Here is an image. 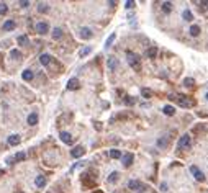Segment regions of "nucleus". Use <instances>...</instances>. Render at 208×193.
<instances>
[{"mask_svg":"<svg viewBox=\"0 0 208 193\" xmlns=\"http://www.w3.org/2000/svg\"><path fill=\"white\" fill-rule=\"evenodd\" d=\"M128 188L130 190H136V191H143L146 187H144V183H141L139 180H130Z\"/></svg>","mask_w":208,"mask_h":193,"instance_id":"nucleus-4","label":"nucleus"},{"mask_svg":"<svg viewBox=\"0 0 208 193\" xmlns=\"http://www.w3.org/2000/svg\"><path fill=\"white\" fill-rule=\"evenodd\" d=\"M190 144H192V138L188 134H183L180 141H179V149H187V147H190Z\"/></svg>","mask_w":208,"mask_h":193,"instance_id":"nucleus-3","label":"nucleus"},{"mask_svg":"<svg viewBox=\"0 0 208 193\" xmlns=\"http://www.w3.org/2000/svg\"><path fill=\"white\" fill-rule=\"evenodd\" d=\"M84 154H85V149H84V146H75V147L70 150V156L75 157V159H77V157H82Z\"/></svg>","mask_w":208,"mask_h":193,"instance_id":"nucleus-7","label":"nucleus"},{"mask_svg":"<svg viewBox=\"0 0 208 193\" xmlns=\"http://www.w3.org/2000/svg\"><path fill=\"white\" fill-rule=\"evenodd\" d=\"M92 36H93V33H92L90 28H87V26L80 28V38H82V39H90Z\"/></svg>","mask_w":208,"mask_h":193,"instance_id":"nucleus-8","label":"nucleus"},{"mask_svg":"<svg viewBox=\"0 0 208 193\" xmlns=\"http://www.w3.org/2000/svg\"><path fill=\"white\" fill-rule=\"evenodd\" d=\"M25 157H26V154L21 150V152H17V154H15L13 161H15V162H21V161H25Z\"/></svg>","mask_w":208,"mask_h":193,"instance_id":"nucleus-20","label":"nucleus"},{"mask_svg":"<svg viewBox=\"0 0 208 193\" xmlns=\"http://www.w3.org/2000/svg\"><path fill=\"white\" fill-rule=\"evenodd\" d=\"M107 64H108V69H110V70H115L118 67V59L115 58V56H110L108 61H107Z\"/></svg>","mask_w":208,"mask_h":193,"instance_id":"nucleus-11","label":"nucleus"},{"mask_svg":"<svg viewBox=\"0 0 208 193\" xmlns=\"http://www.w3.org/2000/svg\"><path fill=\"white\" fill-rule=\"evenodd\" d=\"M190 35L192 36H198V35H200V26H198V25H192L190 26Z\"/></svg>","mask_w":208,"mask_h":193,"instance_id":"nucleus-22","label":"nucleus"},{"mask_svg":"<svg viewBox=\"0 0 208 193\" xmlns=\"http://www.w3.org/2000/svg\"><path fill=\"white\" fill-rule=\"evenodd\" d=\"M115 38H116V35H115V33H112V35L108 36L107 43H105V48H110V46H112V43H113V41H115Z\"/></svg>","mask_w":208,"mask_h":193,"instance_id":"nucleus-31","label":"nucleus"},{"mask_svg":"<svg viewBox=\"0 0 208 193\" xmlns=\"http://www.w3.org/2000/svg\"><path fill=\"white\" fill-rule=\"evenodd\" d=\"M121 159H123V165H125V167H130L131 164H133V161H134V156H133L131 152H126Z\"/></svg>","mask_w":208,"mask_h":193,"instance_id":"nucleus-9","label":"nucleus"},{"mask_svg":"<svg viewBox=\"0 0 208 193\" xmlns=\"http://www.w3.org/2000/svg\"><path fill=\"white\" fill-rule=\"evenodd\" d=\"M18 44H23V46H25V44H28V43H30V39H28V36L26 35H21V36H18Z\"/></svg>","mask_w":208,"mask_h":193,"instance_id":"nucleus-24","label":"nucleus"},{"mask_svg":"<svg viewBox=\"0 0 208 193\" xmlns=\"http://www.w3.org/2000/svg\"><path fill=\"white\" fill-rule=\"evenodd\" d=\"M193 79H185V80H183V85H185L187 88H193Z\"/></svg>","mask_w":208,"mask_h":193,"instance_id":"nucleus-34","label":"nucleus"},{"mask_svg":"<svg viewBox=\"0 0 208 193\" xmlns=\"http://www.w3.org/2000/svg\"><path fill=\"white\" fill-rule=\"evenodd\" d=\"M141 95H143L144 98H151L153 97V92H151L149 88H141Z\"/></svg>","mask_w":208,"mask_h":193,"instance_id":"nucleus-32","label":"nucleus"},{"mask_svg":"<svg viewBox=\"0 0 208 193\" xmlns=\"http://www.w3.org/2000/svg\"><path fill=\"white\" fill-rule=\"evenodd\" d=\"M162 10H164V13H171L172 3H171V2H164V3H162Z\"/></svg>","mask_w":208,"mask_h":193,"instance_id":"nucleus-27","label":"nucleus"},{"mask_svg":"<svg viewBox=\"0 0 208 193\" xmlns=\"http://www.w3.org/2000/svg\"><path fill=\"white\" fill-rule=\"evenodd\" d=\"M90 51H92V49H90V48H89V46H87V48H84L82 51H80V53H79V56H80V58H85L87 54H90Z\"/></svg>","mask_w":208,"mask_h":193,"instance_id":"nucleus-35","label":"nucleus"},{"mask_svg":"<svg viewBox=\"0 0 208 193\" xmlns=\"http://www.w3.org/2000/svg\"><path fill=\"white\" fill-rule=\"evenodd\" d=\"M110 157H112V159H120V157H121V152H120L118 149H112V150H110Z\"/></svg>","mask_w":208,"mask_h":193,"instance_id":"nucleus-30","label":"nucleus"},{"mask_svg":"<svg viewBox=\"0 0 208 193\" xmlns=\"http://www.w3.org/2000/svg\"><path fill=\"white\" fill-rule=\"evenodd\" d=\"M167 144H169L167 138H159L157 139V146H159V147H167Z\"/></svg>","mask_w":208,"mask_h":193,"instance_id":"nucleus-29","label":"nucleus"},{"mask_svg":"<svg viewBox=\"0 0 208 193\" xmlns=\"http://www.w3.org/2000/svg\"><path fill=\"white\" fill-rule=\"evenodd\" d=\"M125 103H126V105H134V103H136V98L134 97H125Z\"/></svg>","mask_w":208,"mask_h":193,"instance_id":"nucleus-33","label":"nucleus"},{"mask_svg":"<svg viewBox=\"0 0 208 193\" xmlns=\"http://www.w3.org/2000/svg\"><path fill=\"white\" fill-rule=\"evenodd\" d=\"M10 56H12V58H13V59H15V61H17V59H20V58H21V54H20V51H18V49H13V51H12V53H10Z\"/></svg>","mask_w":208,"mask_h":193,"instance_id":"nucleus-36","label":"nucleus"},{"mask_svg":"<svg viewBox=\"0 0 208 193\" xmlns=\"http://www.w3.org/2000/svg\"><path fill=\"white\" fill-rule=\"evenodd\" d=\"M156 56H157V48H149L148 51H146V58H149V59H154Z\"/></svg>","mask_w":208,"mask_h":193,"instance_id":"nucleus-18","label":"nucleus"},{"mask_svg":"<svg viewBox=\"0 0 208 193\" xmlns=\"http://www.w3.org/2000/svg\"><path fill=\"white\" fill-rule=\"evenodd\" d=\"M35 30H36V33H40V35H46V33L49 31V26H48V23L40 21V23H36Z\"/></svg>","mask_w":208,"mask_h":193,"instance_id":"nucleus-5","label":"nucleus"},{"mask_svg":"<svg viewBox=\"0 0 208 193\" xmlns=\"http://www.w3.org/2000/svg\"><path fill=\"white\" fill-rule=\"evenodd\" d=\"M125 7H126V8H133V7H134V2H131V0H128V2L125 3Z\"/></svg>","mask_w":208,"mask_h":193,"instance_id":"nucleus-38","label":"nucleus"},{"mask_svg":"<svg viewBox=\"0 0 208 193\" xmlns=\"http://www.w3.org/2000/svg\"><path fill=\"white\" fill-rule=\"evenodd\" d=\"M182 17H183V20H187V21H192L193 20V15H192L190 10H185V12L182 13Z\"/></svg>","mask_w":208,"mask_h":193,"instance_id":"nucleus-28","label":"nucleus"},{"mask_svg":"<svg viewBox=\"0 0 208 193\" xmlns=\"http://www.w3.org/2000/svg\"><path fill=\"white\" fill-rule=\"evenodd\" d=\"M40 62L43 65H49L51 62H53V58H51L49 54H41L40 56Z\"/></svg>","mask_w":208,"mask_h":193,"instance_id":"nucleus-14","label":"nucleus"},{"mask_svg":"<svg viewBox=\"0 0 208 193\" xmlns=\"http://www.w3.org/2000/svg\"><path fill=\"white\" fill-rule=\"evenodd\" d=\"M8 10V7H7V3H0V15H5Z\"/></svg>","mask_w":208,"mask_h":193,"instance_id":"nucleus-37","label":"nucleus"},{"mask_svg":"<svg viewBox=\"0 0 208 193\" xmlns=\"http://www.w3.org/2000/svg\"><path fill=\"white\" fill-rule=\"evenodd\" d=\"M21 77H23V80H31V79H33V72H31V70H23Z\"/></svg>","mask_w":208,"mask_h":193,"instance_id":"nucleus-26","label":"nucleus"},{"mask_svg":"<svg viewBox=\"0 0 208 193\" xmlns=\"http://www.w3.org/2000/svg\"><path fill=\"white\" fill-rule=\"evenodd\" d=\"M161 190L165 191V190H167V185H165V183H162V185H161Z\"/></svg>","mask_w":208,"mask_h":193,"instance_id":"nucleus-41","label":"nucleus"},{"mask_svg":"<svg viewBox=\"0 0 208 193\" xmlns=\"http://www.w3.org/2000/svg\"><path fill=\"white\" fill-rule=\"evenodd\" d=\"M38 12H40V13L49 12V5H48V3H40V5H38Z\"/></svg>","mask_w":208,"mask_h":193,"instance_id":"nucleus-23","label":"nucleus"},{"mask_svg":"<svg viewBox=\"0 0 208 193\" xmlns=\"http://www.w3.org/2000/svg\"><path fill=\"white\" fill-rule=\"evenodd\" d=\"M118 177H120V173H118V172H112L110 177H108V183H115L118 180Z\"/></svg>","mask_w":208,"mask_h":193,"instance_id":"nucleus-25","label":"nucleus"},{"mask_svg":"<svg viewBox=\"0 0 208 193\" xmlns=\"http://www.w3.org/2000/svg\"><path fill=\"white\" fill-rule=\"evenodd\" d=\"M59 138L64 144H72V136H70L69 133H66V131H62V133L59 134Z\"/></svg>","mask_w":208,"mask_h":193,"instance_id":"nucleus-12","label":"nucleus"},{"mask_svg":"<svg viewBox=\"0 0 208 193\" xmlns=\"http://www.w3.org/2000/svg\"><path fill=\"white\" fill-rule=\"evenodd\" d=\"M20 5H21L23 8H26V7H30V2H28V0H25V2H20Z\"/></svg>","mask_w":208,"mask_h":193,"instance_id":"nucleus-39","label":"nucleus"},{"mask_svg":"<svg viewBox=\"0 0 208 193\" xmlns=\"http://www.w3.org/2000/svg\"><path fill=\"white\" fill-rule=\"evenodd\" d=\"M176 102L183 108H190V106L195 105V100L190 97H185V95H176Z\"/></svg>","mask_w":208,"mask_h":193,"instance_id":"nucleus-2","label":"nucleus"},{"mask_svg":"<svg viewBox=\"0 0 208 193\" xmlns=\"http://www.w3.org/2000/svg\"><path fill=\"white\" fill-rule=\"evenodd\" d=\"M190 172L193 173V177H195L198 182H205V180H206L205 175H203V172H202V170H198V169H197L195 165H192V167H190Z\"/></svg>","mask_w":208,"mask_h":193,"instance_id":"nucleus-6","label":"nucleus"},{"mask_svg":"<svg viewBox=\"0 0 208 193\" xmlns=\"http://www.w3.org/2000/svg\"><path fill=\"white\" fill-rule=\"evenodd\" d=\"M95 128H97L98 131H100V129H102V126H100V124H98V121H95Z\"/></svg>","mask_w":208,"mask_h":193,"instance_id":"nucleus-42","label":"nucleus"},{"mask_svg":"<svg viewBox=\"0 0 208 193\" xmlns=\"http://www.w3.org/2000/svg\"><path fill=\"white\" fill-rule=\"evenodd\" d=\"M200 5H202V8H206L208 7V2H200Z\"/></svg>","mask_w":208,"mask_h":193,"instance_id":"nucleus-40","label":"nucleus"},{"mask_svg":"<svg viewBox=\"0 0 208 193\" xmlns=\"http://www.w3.org/2000/svg\"><path fill=\"white\" fill-rule=\"evenodd\" d=\"M80 87V84H79V79H70V80L67 82V90H77V88Z\"/></svg>","mask_w":208,"mask_h":193,"instance_id":"nucleus-10","label":"nucleus"},{"mask_svg":"<svg viewBox=\"0 0 208 193\" xmlns=\"http://www.w3.org/2000/svg\"><path fill=\"white\" fill-rule=\"evenodd\" d=\"M15 26H17V23L13 20H7L2 28H3V31H12V30H15Z\"/></svg>","mask_w":208,"mask_h":193,"instance_id":"nucleus-13","label":"nucleus"},{"mask_svg":"<svg viewBox=\"0 0 208 193\" xmlns=\"http://www.w3.org/2000/svg\"><path fill=\"white\" fill-rule=\"evenodd\" d=\"M126 59H128V64L131 65V69L136 70V72H139V70H141V61L138 58V54L128 51V53H126Z\"/></svg>","mask_w":208,"mask_h":193,"instance_id":"nucleus-1","label":"nucleus"},{"mask_svg":"<svg viewBox=\"0 0 208 193\" xmlns=\"http://www.w3.org/2000/svg\"><path fill=\"white\" fill-rule=\"evenodd\" d=\"M35 183H36L38 188H43V187L46 185V177H44V175H38L36 180H35Z\"/></svg>","mask_w":208,"mask_h":193,"instance_id":"nucleus-16","label":"nucleus"},{"mask_svg":"<svg viewBox=\"0 0 208 193\" xmlns=\"http://www.w3.org/2000/svg\"><path fill=\"white\" fill-rule=\"evenodd\" d=\"M93 193H103L102 190H97V191H93Z\"/></svg>","mask_w":208,"mask_h":193,"instance_id":"nucleus-43","label":"nucleus"},{"mask_svg":"<svg viewBox=\"0 0 208 193\" xmlns=\"http://www.w3.org/2000/svg\"><path fill=\"white\" fill-rule=\"evenodd\" d=\"M206 100H208V93H206Z\"/></svg>","mask_w":208,"mask_h":193,"instance_id":"nucleus-44","label":"nucleus"},{"mask_svg":"<svg viewBox=\"0 0 208 193\" xmlns=\"http://www.w3.org/2000/svg\"><path fill=\"white\" fill-rule=\"evenodd\" d=\"M36 123H38V115H36V113H31V115L28 116V124H30V126H35Z\"/></svg>","mask_w":208,"mask_h":193,"instance_id":"nucleus-19","label":"nucleus"},{"mask_svg":"<svg viewBox=\"0 0 208 193\" xmlns=\"http://www.w3.org/2000/svg\"><path fill=\"white\" fill-rule=\"evenodd\" d=\"M53 38L54 39H61V38H62V30H61V28H54L53 30Z\"/></svg>","mask_w":208,"mask_h":193,"instance_id":"nucleus-21","label":"nucleus"},{"mask_svg":"<svg viewBox=\"0 0 208 193\" xmlns=\"http://www.w3.org/2000/svg\"><path fill=\"white\" fill-rule=\"evenodd\" d=\"M20 141H21L20 134H12L10 138H8V144H10V146H18V144H20Z\"/></svg>","mask_w":208,"mask_h":193,"instance_id":"nucleus-15","label":"nucleus"},{"mask_svg":"<svg viewBox=\"0 0 208 193\" xmlns=\"http://www.w3.org/2000/svg\"><path fill=\"white\" fill-rule=\"evenodd\" d=\"M162 113H164V115H167V116H172L174 113H176V110H174L172 105H165V106L162 108Z\"/></svg>","mask_w":208,"mask_h":193,"instance_id":"nucleus-17","label":"nucleus"}]
</instances>
